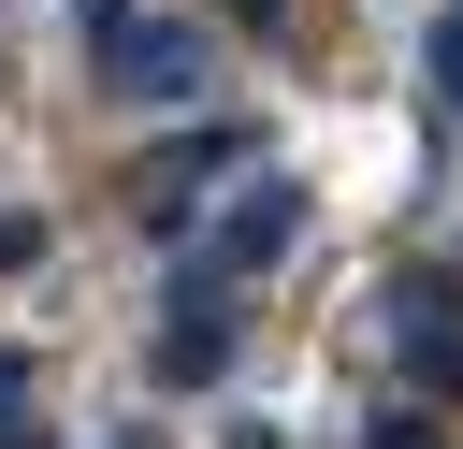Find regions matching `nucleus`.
I'll use <instances>...</instances> for the list:
<instances>
[{"label":"nucleus","instance_id":"obj_10","mask_svg":"<svg viewBox=\"0 0 463 449\" xmlns=\"http://www.w3.org/2000/svg\"><path fill=\"white\" fill-rule=\"evenodd\" d=\"M0 449H43V435H29V420H0Z\"/></svg>","mask_w":463,"mask_h":449},{"label":"nucleus","instance_id":"obj_1","mask_svg":"<svg viewBox=\"0 0 463 449\" xmlns=\"http://www.w3.org/2000/svg\"><path fill=\"white\" fill-rule=\"evenodd\" d=\"M376 333H391V362H405L420 391H463V275L405 261V275L376 290Z\"/></svg>","mask_w":463,"mask_h":449},{"label":"nucleus","instance_id":"obj_4","mask_svg":"<svg viewBox=\"0 0 463 449\" xmlns=\"http://www.w3.org/2000/svg\"><path fill=\"white\" fill-rule=\"evenodd\" d=\"M203 174H246V130H232V116H203V130H174V145L145 159V217L188 232V188H203Z\"/></svg>","mask_w":463,"mask_h":449},{"label":"nucleus","instance_id":"obj_7","mask_svg":"<svg viewBox=\"0 0 463 449\" xmlns=\"http://www.w3.org/2000/svg\"><path fill=\"white\" fill-rule=\"evenodd\" d=\"M29 261H43V217L14 203V217H0V275H29Z\"/></svg>","mask_w":463,"mask_h":449},{"label":"nucleus","instance_id":"obj_5","mask_svg":"<svg viewBox=\"0 0 463 449\" xmlns=\"http://www.w3.org/2000/svg\"><path fill=\"white\" fill-rule=\"evenodd\" d=\"M362 449H434V406H376V420H362Z\"/></svg>","mask_w":463,"mask_h":449},{"label":"nucleus","instance_id":"obj_6","mask_svg":"<svg viewBox=\"0 0 463 449\" xmlns=\"http://www.w3.org/2000/svg\"><path fill=\"white\" fill-rule=\"evenodd\" d=\"M434 101H449V130H463V14H434Z\"/></svg>","mask_w":463,"mask_h":449},{"label":"nucleus","instance_id":"obj_3","mask_svg":"<svg viewBox=\"0 0 463 449\" xmlns=\"http://www.w3.org/2000/svg\"><path fill=\"white\" fill-rule=\"evenodd\" d=\"M289 232H304V188H275V174H260V188H246L232 217H217L203 275H217V290H246V275H275V261H289Z\"/></svg>","mask_w":463,"mask_h":449},{"label":"nucleus","instance_id":"obj_2","mask_svg":"<svg viewBox=\"0 0 463 449\" xmlns=\"http://www.w3.org/2000/svg\"><path fill=\"white\" fill-rule=\"evenodd\" d=\"M101 87H116V101H203V29L116 0V29H101Z\"/></svg>","mask_w":463,"mask_h":449},{"label":"nucleus","instance_id":"obj_8","mask_svg":"<svg viewBox=\"0 0 463 449\" xmlns=\"http://www.w3.org/2000/svg\"><path fill=\"white\" fill-rule=\"evenodd\" d=\"M14 406H29V348H0V420H14Z\"/></svg>","mask_w":463,"mask_h":449},{"label":"nucleus","instance_id":"obj_9","mask_svg":"<svg viewBox=\"0 0 463 449\" xmlns=\"http://www.w3.org/2000/svg\"><path fill=\"white\" fill-rule=\"evenodd\" d=\"M232 14H246V29H289V0H232Z\"/></svg>","mask_w":463,"mask_h":449}]
</instances>
